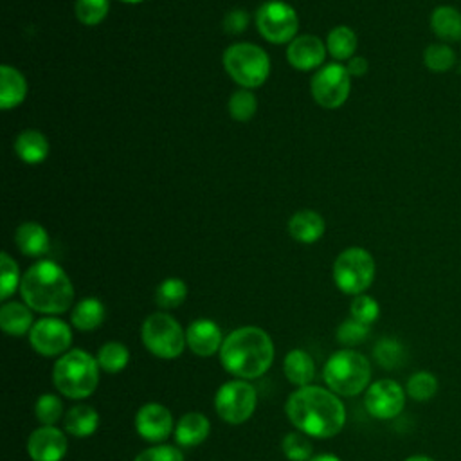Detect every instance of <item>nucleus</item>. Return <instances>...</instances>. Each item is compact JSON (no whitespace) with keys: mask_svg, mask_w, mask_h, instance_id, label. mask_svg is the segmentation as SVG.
<instances>
[{"mask_svg":"<svg viewBox=\"0 0 461 461\" xmlns=\"http://www.w3.org/2000/svg\"><path fill=\"white\" fill-rule=\"evenodd\" d=\"M34 414L40 425H56L63 418V402L52 393L38 396L34 403Z\"/></svg>","mask_w":461,"mask_h":461,"instance_id":"obj_34","label":"nucleus"},{"mask_svg":"<svg viewBox=\"0 0 461 461\" xmlns=\"http://www.w3.org/2000/svg\"><path fill=\"white\" fill-rule=\"evenodd\" d=\"M310 461H340V459L337 456H333V454H317Z\"/></svg>","mask_w":461,"mask_h":461,"instance_id":"obj_44","label":"nucleus"},{"mask_svg":"<svg viewBox=\"0 0 461 461\" xmlns=\"http://www.w3.org/2000/svg\"><path fill=\"white\" fill-rule=\"evenodd\" d=\"M430 29L443 41H461V13L452 5H438L430 14Z\"/></svg>","mask_w":461,"mask_h":461,"instance_id":"obj_26","label":"nucleus"},{"mask_svg":"<svg viewBox=\"0 0 461 461\" xmlns=\"http://www.w3.org/2000/svg\"><path fill=\"white\" fill-rule=\"evenodd\" d=\"M364 407L376 420L396 418L405 407V391L391 378L376 380L366 389Z\"/></svg>","mask_w":461,"mask_h":461,"instance_id":"obj_13","label":"nucleus"},{"mask_svg":"<svg viewBox=\"0 0 461 461\" xmlns=\"http://www.w3.org/2000/svg\"><path fill=\"white\" fill-rule=\"evenodd\" d=\"M67 448V436L56 425H40L27 439V454L32 461H61Z\"/></svg>","mask_w":461,"mask_h":461,"instance_id":"obj_15","label":"nucleus"},{"mask_svg":"<svg viewBox=\"0 0 461 461\" xmlns=\"http://www.w3.org/2000/svg\"><path fill=\"white\" fill-rule=\"evenodd\" d=\"M326 43H322L313 34H303L295 36L286 49V59L288 63L303 72L321 68L326 58Z\"/></svg>","mask_w":461,"mask_h":461,"instance_id":"obj_16","label":"nucleus"},{"mask_svg":"<svg viewBox=\"0 0 461 461\" xmlns=\"http://www.w3.org/2000/svg\"><path fill=\"white\" fill-rule=\"evenodd\" d=\"M185 297L187 285L180 277H167L155 290V303L164 310L180 306L185 301Z\"/></svg>","mask_w":461,"mask_h":461,"instance_id":"obj_30","label":"nucleus"},{"mask_svg":"<svg viewBox=\"0 0 461 461\" xmlns=\"http://www.w3.org/2000/svg\"><path fill=\"white\" fill-rule=\"evenodd\" d=\"M0 268H2V277H0V299L5 303L16 288H20L22 277L16 261L7 254H0Z\"/></svg>","mask_w":461,"mask_h":461,"instance_id":"obj_37","label":"nucleus"},{"mask_svg":"<svg viewBox=\"0 0 461 461\" xmlns=\"http://www.w3.org/2000/svg\"><path fill=\"white\" fill-rule=\"evenodd\" d=\"M135 430L142 439L149 443H160L169 438L171 432H175L173 414L162 403H144L135 414Z\"/></svg>","mask_w":461,"mask_h":461,"instance_id":"obj_14","label":"nucleus"},{"mask_svg":"<svg viewBox=\"0 0 461 461\" xmlns=\"http://www.w3.org/2000/svg\"><path fill=\"white\" fill-rule=\"evenodd\" d=\"M283 373L286 380L297 387L312 385L315 378V362L308 351L295 348L285 355Z\"/></svg>","mask_w":461,"mask_h":461,"instance_id":"obj_20","label":"nucleus"},{"mask_svg":"<svg viewBox=\"0 0 461 461\" xmlns=\"http://www.w3.org/2000/svg\"><path fill=\"white\" fill-rule=\"evenodd\" d=\"M29 342L43 357H61L72 346V330L58 317H43L32 324Z\"/></svg>","mask_w":461,"mask_h":461,"instance_id":"obj_12","label":"nucleus"},{"mask_svg":"<svg viewBox=\"0 0 461 461\" xmlns=\"http://www.w3.org/2000/svg\"><path fill=\"white\" fill-rule=\"evenodd\" d=\"M140 340L151 355L162 360L180 357L187 346L184 328L166 312H155L144 319L140 326Z\"/></svg>","mask_w":461,"mask_h":461,"instance_id":"obj_7","label":"nucleus"},{"mask_svg":"<svg viewBox=\"0 0 461 461\" xmlns=\"http://www.w3.org/2000/svg\"><path fill=\"white\" fill-rule=\"evenodd\" d=\"M258 393L249 380L234 378L220 385L214 394L216 414L230 425L245 423L256 411Z\"/></svg>","mask_w":461,"mask_h":461,"instance_id":"obj_9","label":"nucleus"},{"mask_svg":"<svg viewBox=\"0 0 461 461\" xmlns=\"http://www.w3.org/2000/svg\"><path fill=\"white\" fill-rule=\"evenodd\" d=\"M281 450L288 461H310L313 457L312 441L301 430L288 432L281 441Z\"/></svg>","mask_w":461,"mask_h":461,"instance_id":"obj_31","label":"nucleus"},{"mask_svg":"<svg viewBox=\"0 0 461 461\" xmlns=\"http://www.w3.org/2000/svg\"><path fill=\"white\" fill-rule=\"evenodd\" d=\"M369 335V326L355 321V319H346L339 324L337 328V342L346 346V348H351V346H357L360 342H364Z\"/></svg>","mask_w":461,"mask_h":461,"instance_id":"obj_40","label":"nucleus"},{"mask_svg":"<svg viewBox=\"0 0 461 461\" xmlns=\"http://www.w3.org/2000/svg\"><path fill=\"white\" fill-rule=\"evenodd\" d=\"M14 243L23 256L41 258L49 252V234L38 221H23L14 232Z\"/></svg>","mask_w":461,"mask_h":461,"instance_id":"obj_19","label":"nucleus"},{"mask_svg":"<svg viewBox=\"0 0 461 461\" xmlns=\"http://www.w3.org/2000/svg\"><path fill=\"white\" fill-rule=\"evenodd\" d=\"M375 259L362 247L342 250L333 263V281L337 288L349 295L364 294L375 279Z\"/></svg>","mask_w":461,"mask_h":461,"instance_id":"obj_8","label":"nucleus"},{"mask_svg":"<svg viewBox=\"0 0 461 461\" xmlns=\"http://www.w3.org/2000/svg\"><path fill=\"white\" fill-rule=\"evenodd\" d=\"M288 232L299 243H315L324 234V220L312 209L297 211L288 221Z\"/></svg>","mask_w":461,"mask_h":461,"instance_id":"obj_22","label":"nucleus"},{"mask_svg":"<svg viewBox=\"0 0 461 461\" xmlns=\"http://www.w3.org/2000/svg\"><path fill=\"white\" fill-rule=\"evenodd\" d=\"M14 153L25 164H40L49 155V140L38 130H23L14 140Z\"/></svg>","mask_w":461,"mask_h":461,"instance_id":"obj_25","label":"nucleus"},{"mask_svg":"<svg viewBox=\"0 0 461 461\" xmlns=\"http://www.w3.org/2000/svg\"><path fill=\"white\" fill-rule=\"evenodd\" d=\"M95 360L99 364V367L104 371V373H110V375H115L119 371H122L128 362H130V351L128 348L119 342V340H108L104 342L99 349H97V355H95Z\"/></svg>","mask_w":461,"mask_h":461,"instance_id":"obj_29","label":"nucleus"},{"mask_svg":"<svg viewBox=\"0 0 461 461\" xmlns=\"http://www.w3.org/2000/svg\"><path fill=\"white\" fill-rule=\"evenodd\" d=\"M357 45H358V40H357V34H355V31L351 27L339 25V27H335V29H331L328 32L326 50L337 61L351 59L355 50H357Z\"/></svg>","mask_w":461,"mask_h":461,"instance_id":"obj_28","label":"nucleus"},{"mask_svg":"<svg viewBox=\"0 0 461 461\" xmlns=\"http://www.w3.org/2000/svg\"><path fill=\"white\" fill-rule=\"evenodd\" d=\"M290 423L310 438L328 439L337 436L346 423V409L340 398L321 385L295 389L285 403Z\"/></svg>","mask_w":461,"mask_h":461,"instance_id":"obj_1","label":"nucleus"},{"mask_svg":"<svg viewBox=\"0 0 461 461\" xmlns=\"http://www.w3.org/2000/svg\"><path fill=\"white\" fill-rule=\"evenodd\" d=\"M247 25H249V16L241 9H232L223 18V29L229 34H240L241 31L247 29Z\"/></svg>","mask_w":461,"mask_h":461,"instance_id":"obj_42","label":"nucleus"},{"mask_svg":"<svg viewBox=\"0 0 461 461\" xmlns=\"http://www.w3.org/2000/svg\"><path fill=\"white\" fill-rule=\"evenodd\" d=\"M438 391V380L430 371H416L411 375L405 385V393L416 400V402H425L430 400Z\"/></svg>","mask_w":461,"mask_h":461,"instance_id":"obj_32","label":"nucleus"},{"mask_svg":"<svg viewBox=\"0 0 461 461\" xmlns=\"http://www.w3.org/2000/svg\"><path fill=\"white\" fill-rule=\"evenodd\" d=\"M133 461H184V454L173 445H155L144 448Z\"/></svg>","mask_w":461,"mask_h":461,"instance_id":"obj_41","label":"nucleus"},{"mask_svg":"<svg viewBox=\"0 0 461 461\" xmlns=\"http://www.w3.org/2000/svg\"><path fill=\"white\" fill-rule=\"evenodd\" d=\"M63 427L74 438H88L99 427V412L92 405L77 403L65 412Z\"/></svg>","mask_w":461,"mask_h":461,"instance_id":"obj_24","label":"nucleus"},{"mask_svg":"<svg viewBox=\"0 0 461 461\" xmlns=\"http://www.w3.org/2000/svg\"><path fill=\"white\" fill-rule=\"evenodd\" d=\"M322 378L339 396H357L369 387L371 364L366 355L351 348L335 351L324 364Z\"/></svg>","mask_w":461,"mask_h":461,"instance_id":"obj_5","label":"nucleus"},{"mask_svg":"<svg viewBox=\"0 0 461 461\" xmlns=\"http://www.w3.org/2000/svg\"><path fill=\"white\" fill-rule=\"evenodd\" d=\"M211 432V421L202 412H185L175 423V441L184 448H193L207 439Z\"/></svg>","mask_w":461,"mask_h":461,"instance_id":"obj_18","label":"nucleus"},{"mask_svg":"<svg viewBox=\"0 0 461 461\" xmlns=\"http://www.w3.org/2000/svg\"><path fill=\"white\" fill-rule=\"evenodd\" d=\"M99 364L83 349H68L52 366V384L67 398H88L99 384Z\"/></svg>","mask_w":461,"mask_h":461,"instance_id":"obj_4","label":"nucleus"},{"mask_svg":"<svg viewBox=\"0 0 461 461\" xmlns=\"http://www.w3.org/2000/svg\"><path fill=\"white\" fill-rule=\"evenodd\" d=\"M375 360L385 367V369H394L403 364L405 358V349L403 346L394 340V339H380L373 349Z\"/></svg>","mask_w":461,"mask_h":461,"instance_id":"obj_33","label":"nucleus"},{"mask_svg":"<svg viewBox=\"0 0 461 461\" xmlns=\"http://www.w3.org/2000/svg\"><path fill=\"white\" fill-rule=\"evenodd\" d=\"M187 348L198 357H212L220 353L223 335L220 326L211 319H196L185 330Z\"/></svg>","mask_w":461,"mask_h":461,"instance_id":"obj_17","label":"nucleus"},{"mask_svg":"<svg viewBox=\"0 0 461 461\" xmlns=\"http://www.w3.org/2000/svg\"><path fill=\"white\" fill-rule=\"evenodd\" d=\"M274 355V342L263 328L241 326L223 339L220 362L236 378L254 380L270 369Z\"/></svg>","mask_w":461,"mask_h":461,"instance_id":"obj_2","label":"nucleus"},{"mask_svg":"<svg viewBox=\"0 0 461 461\" xmlns=\"http://www.w3.org/2000/svg\"><path fill=\"white\" fill-rule=\"evenodd\" d=\"M27 95V81L20 70L11 65L0 67V108L11 110L23 103Z\"/></svg>","mask_w":461,"mask_h":461,"instance_id":"obj_21","label":"nucleus"},{"mask_svg":"<svg viewBox=\"0 0 461 461\" xmlns=\"http://www.w3.org/2000/svg\"><path fill=\"white\" fill-rule=\"evenodd\" d=\"M405 461H434V459L429 457V456H411Z\"/></svg>","mask_w":461,"mask_h":461,"instance_id":"obj_45","label":"nucleus"},{"mask_svg":"<svg viewBox=\"0 0 461 461\" xmlns=\"http://www.w3.org/2000/svg\"><path fill=\"white\" fill-rule=\"evenodd\" d=\"M349 313H351V319L369 326L373 324L378 315H380V306L376 303V299H373L371 295H366V294H358L353 297L351 301V306H349Z\"/></svg>","mask_w":461,"mask_h":461,"instance_id":"obj_39","label":"nucleus"},{"mask_svg":"<svg viewBox=\"0 0 461 461\" xmlns=\"http://www.w3.org/2000/svg\"><path fill=\"white\" fill-rule=\"evenodd\" d=\"M223 68L240 86L250 90L261 86L270 74L268 54L247 41L232 43L223 52Z\"/></svg>","mask_w":461,"mask_h":461,"instance_id":"obj_6","label":"nucleus"},{"mask_svg":"<svg viewBox=\"0 0 461 461\" xmlns=\"http://www.w3.org/2000/svg\"><path fill=\"white\" fill-rule=\"evenodd\" d=\"M23 303L40 313H65L74 303V286L67 272L50 259H40L22 276Z\"/></svg>","mask_w":461,"mask_h":461,"instance_id":"obj_3","label":"nucleus"},{"mask_svg":"<svg viewBox=\"0 0 461 461\" xmlns=\"http://www.w3.org/2000/svg\"><path fill=\"white\" fill-rule=\"evenodd\" d=\"M104 304L95 297H85L74 304L70 322L79 331H94L104 321Z\"/></svg>","mask_w":461,"mask_h":461,"instance_id":"obj_27","label":"nucleus"},{"mask_svg":"<svg viewBox=\"0 0 461 461\" xmlns=\"http://www.w3.org/2000/svg\"><path fill=\"white\" fill-rule=\"evenodd\" d=\"M119 2H124V4H139V2H144V0H119Z\"/></svg>","mask_w":461,"mask_h":461,"instance_id":"obj_46","label":"nucleus"},{"mask_svg":"<svg viewBox=\"0 0 461 461\" xmlns=\"http://www.w3.org/2000/svg\"><path fill=\"white\" fill-rule=\"evenodd\" d=\"M423 63L432 72H447L454 67L456 54L445 43H432L423 52Z\"/></svg>","mask_w":461,"mask_h":461,"instance_id":"obj_35","label":"nucleus"},{"mask_svg":"<svg viewBox=\"0 0 461 461\" xmlns=\"http://www.w3.org/2000/svg\"><path fill=\"white\" fill-rule=\"evenodd\" d=\"M0 328L5 335L22 337L32 328V312L25 303L5 301L0 308Z\"/></svg>","mask_w":461,"mask_h":461,"instance_id":"obj_23","label":"nucleus"},{"mask_svg":"<svg viewBox=\"0 0 461 461\" xmlns=\"http://www.w3.org/2000/svg\"><path fill=\"white\" fill-rule=\"evenodd\" d=\"M346 68H348L349 76L360 77V76H364V74L367 72L369 65H367V59H366V58H362V56H353V58L348 61Z\"/></svg>","mask_w":461,"mask_h":461,"instance_id":"obj_43","label":"nucleus"},{"mask_svg":"<svg viewBox=\"0 0 461 461\" xmlns=\"http://www.w3.org/2000/svg\"><path fill=\"white\" fill-rule=\"evenodd\" d=\"M254 22L259 34L276 45L290 43L299 31V16L295 9L283 0H268L261 4Z\"/></svg>","mask_w":461,"mask_h":461,"instance_id":"obj_10","label":"nucleus"},{"mask_svg":"<svg viewBox=\"0 0 461 461\" xmlns=\"http://www.w3.org/2000/svg\"><path fill=\"white\" fill-rule=\"evenodd\" d=\"M110 9L108 0H76V16L83 25H99Z\"/></svg>","mask_w":461,"mask_h":461,"instance_id":"obj_38","label":"nucleus"},{"mask_svg":"<svg viewBox=\"0 0 461 461\" xmlns=\"http://www.w3.org/2000/svg\"><path fill=\"white\" fill-rule=\"evenodd\" d=\"M313 101L322 108H339L346 103L351 90V76L340 63H328L317 68L310 83Z\"/></svg>","mask_w":461,"mask_h":461,"instance_id":"obj_11","label":"nucleus"},{"mask_svg":"<svg viewBox=\"0 0 461 461\" xmlns=\"http://www.w3.org/2000/svg\"><path fill=\"white\" fill-rule=\"evenodd\" d=\"M256 110H258V99L247 88L234 92L229 99V113L232 119H236L240 122L250 121L254 117Z\"/></svg>","mask_w":461,"mask_h":461,"instance_id":"obj_36","label":"nucleus"}]
</instances>
